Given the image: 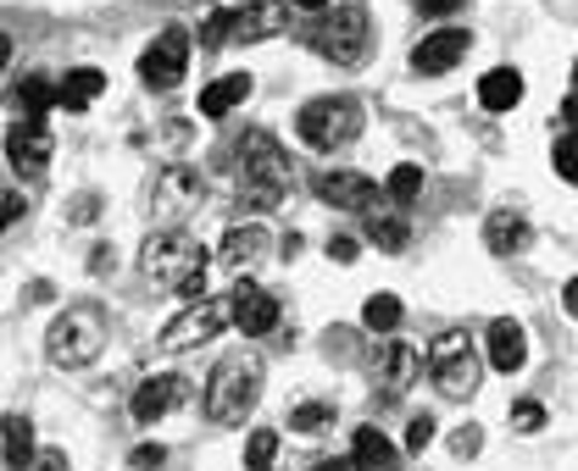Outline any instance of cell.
<instances>
[{
  "instance_id": "cell-1",
  "label": "cell",
  "mask_w": 578,
  "mask_h": 471,
  "mask_svg": "<svg viewBox=\"0 0 578 471\" xmlns=\"http://www.w3.org/2000/svg\"><path fill=\"white\" fill-rule=\"evenodd\" d=\"M257 400H262V355L257 349H228L206 377V416L217 427H234V422L251 416Z\"/></svg>"
},
{
  "instance_id": "cell-2",
  "label": "cell",
  "mask_w": 578,
  "mask_h": 471,
  "mask_svg": "<svg viewBox=\"0 0 578 471\" xmlns=\"http://www.w3.org/2000/svg\"><path fill=\"white\" fill-rule=\"evenodd\" d=\"M284 188H290V161H284L279 139L251 128L239 139V206L273 211V206H284Z\"/></svg>"
},
{
  "instance_id": "cell-3",
  "label": "cell",
  "mask_w": 578,
  "mask_h": 471,
  "mask_svg": "<svg viewBox=\"0 0 578 471\" xmlns=\"http://www.w3.org/2000/svg\"><path fill=\"white\" fill-rule=\"evenodd\" d=\"M139 266H145V277L168 283L179 295H201V283H206V250L184 228H156L139 250Z\"/></svg>"
},
{
  "instance_id": "cell-4",
  "label": "cell",
  "mask_w": 578,
  "mask_h": 471,
  "mask_svg": "<svg viewBox=\"0 0 578 471\" xmlns=\"http://www.w3.org/2000/svg\"><path fill=\"white\" fill-rule=\"evenodd\" d=\"M101 349H106V317H101V306H67V311L50 322V338H45L50 366L78 371V366L101 360Z\"/></svg>"
},
{
  "instance_id": "cell-5",
  "label": "cell",
  "mask_w": 578,
  "mask_h": 471,
  "mask_svg": "<svg viewBox=\"0 0 578 471\" xmlns=\"http://www.w3.org/2000/svg\"><path fill=\"white\" fill-rule=\"evenodd\" d=\"M295 128H301V139L311 150H340V145H351L362 134V106L351 101V94H317V101L301 106Z\"/></svg>"
},
{
  "instance_id": "cell-6",
  "label": "cell",
  "mask_w": 578,
  "mask_h": 471,
  "mask_svg": "<svg viewBox=\"0 0 578 471\" xmlns=\"http://www.w3.org/2000/svg\"><path fill=\"white\" fill-rule=\"evenodd\" d=\"M423 366H429V377L440 383L445 400H467V394L478 389V355H473L467 333H440V338L429 344Z\"/></svg>"
},
{
  "instance_id": "cell-7",
  "label": "cell",
  "mask_w": 578,
  "mask_h": 471,
  "mask_svg": "<svg viewBox=\"0 0 578 471\" xmlns=\"http://www.w3.org/2000/svg\"><path fill=\"white\" fill-rule=\"evenodd\" d=\"M311 45L335 61V67H362L367 50H373V28H367V12L362 7H340L335 18H322Z\"/></svg>"
},
{
  "instance_id": "cell-8",
  "label": "cell",
  "mask_w": 578,
  "mask_h": 471,
  "mask_svg": "<svg viewBox=\"0 0 578 471\" xmlns=\"http://www.w3.org/2000/svg\"><path fill=\"white\" fill-rule=\"evenodd\" d=\"M201 200H206V177L195 166H184V161L161 166L156 183H150V211H156L161 228H179V217L201 211Z\"/></svg>"
},
{
  "instance_id": "cell-9",
  "label": "cell",
  "mask_w": 578,
  "mask_h": 471,
  "mask_svg": "<svg viewBox=\"0 0 578 471\" xmlns=\"http://www.w3.org/2000/svg\"><path fill=\"white\" fill-rule=\"evenodd\" d=\"M223 322H234V317H228V300H195L184 317H173L168 328H161V349H168V355H184V349L217 338Z\"/></svg>"
},
{
  "instance_id": "cell-10",
  "label": "cell",
  "mask_w": 578,
  "mask_h": 471,
  "mask_svg": "<svg viewBox=\"0 0 578 471\" xmlns=\"http://www.w3.org/2000/svg\"><path fill=\"white\" fill-rule=\"evenodd\" d=\"M184 67H190V34L184 28H161L156 45L139 56V78L150 89H173L184 78Z\"/></svg>"
},
{
  "instance_id": "cell-11",
  "label": "cell",
  "mask_w": 578,
  "mask_h": 471,
  "mask_svg": "<svg viewBox=\"0 0 578 471\" xmlns=\"http://www.w3.org/2000/svg\"><path fill=\"white\" fill-rule=\"evenodd\" d=\"M184 394H190V383H184L179 371H156V377H145V383L134 389V405L128 411H134L139 427H156L173 405H184Z\"/></svg>"
},
{
  "instance_id": "cell-12",
  "label": "cell",
  "mask_w": 578,
  "mask_h": 471,
  "mask_svg": "<svg viewBox=\"0 0 578 471\" xmlns=\"http://www.w3.org/2000/svg\"><path fill=\"white\" fill-rule=\"evenodd\" d=\"M311 188H317L322 206H340V211H373L378 206V183L362 177V172H317Z\"/></svg>"
},
{
  "instance_id": "cell-13",
  "label": "cell",
  "mask_w": 578,
  "mask_h": 471,
  "mask_svg": "<svg viewBox=\"0 0 578 471\" xmlns=\"http://www.w3.org/2000/svg\"><path fill=\"white\" fill-rule=\"evenodd\" d=\"M228 317L239 322L245 338H262L279 328V300L268 289H257V283H234V295H228Z\"/></svg>"
},
{
  "instance_id": "cell-14",
  "label": "cell",
  "mask_w": 578,
  "mask_h": 471,
  "mask_svg": "<svg viewBox=\"0 0 578 471\" xmlns=\"http://www.w3.org/2000/svg\"><path fill=\"white\" fill-rule=\"evenodd\" d=\"M418 377H423V355L411 349V344L389 338V344L378 349V394H384V400H406Z\"/></svg>"
},
{
  "instance_id": "cell-15",
  "label": "cell",
  "mask_w": 578,
  "mask_h": 471,
  "mask_svg": "<svg viewBox=\"0 0 578 471\" xmlns=\"http://www.w3.org/2000/svg\"><path fill=\"white\" fill-rule=\"evenodd\" d=\"M50 128L45 123H12L7 128V161L18 166V172H29V177H39L45 172V161H50Z\"/></svg>"
},
{
  "instance_id": "cell-16",
  "label": "cell",
  "mask_w": 578,
  "mask_h": 471,
  "mask_svg": "<svg viewBox=\"0 0 578 471\" xmlns=\"http://www.w3.org/2000/svg\"><path fill=\"white\" fill-rule=\"evenodd\" d=\"M467 45H473V34L467 28H434L418 50H411V72H451L462 56H467Z\"/></svg>"
},
{
  "instance_id": "cell-17",
  "label": "cell",
  "mask_w": 578,
  "mask_h": 471,
  "mask_svg": "<svg viewBox=\"0 0 578 471\" xmlns=\"http://www.w3.org/2000/svg\"><path fill=\"white\" fill-rule=\"evenodd\" d=\"M284 28V0H251L228 12V39H273Z\"/></svg>"
},
{
  "instance_id": "cell-18",
  "label": "cell",
  "mask_w": 578,
  "mask_h": 471,
  "mask_svg": "<svg viewBox=\"0 0 578 471\" xmlns=\"http://www.w3.org/2000/svg\"><path fill=\"white\" fill-rule=\"evenodd\" d=\"M523 360H529V333H523L512 317L489 322V366L512 377V371H523Z\"/></svg>"
},
{
  "instance_id": "cell-19",
  "label": "cell",
  "mask_w": 578,
  "mask_h": 471,
  "mask_svg": "<svg viewBox=\"0 0 578 471\" xmlns=\"http://www.w3.org/2000/svg\"><path fill=\"white\" fill-rule=\"evenodd\" d=\"M484 244H489L495 255H518V250L534 244V228H529V217H518V211H489Z\"/></svg>"
},
{
  "instance_id": "cell-20",
  "label": "cell",
  "mask_w": 578,
  "mask_h": 471,
  "mask_svg": "<svg viewBox=\"0 0 578 471\" xmlns=\"http://www.w3.org/2000/svg\"><path fill=\"white\" fill-rule=\"evenodd\" d=\"M101 89H106L101 67H72V72L56 83V106H61V112H84V106L101 101Z\"/></svg>"
},
{
  "instance_id": "cell-21",
  "label": "cell",
  "mask_w": 578,
  "mask_h": 471,
  "mask_svg": "<svg viewBox=\"0 0 578 471\" xmlns=\"http://www.w3.org/2000/svg\"><path fill=\"white\" fill-rule=\"evenodd\" d=\"M50 106H56V83H50L45 72H29V78L18 83V94H12V117H18V123H45Z\"/></svg>"
},
{
  "instance_id": "cell-22",
  "label": "cell",
  "mask_w": 578,
  "mask_h": 471,
  "mask_svg": "<svg viewBox=\"0 0 578 471\" xmlns=\"http://www.w3.org/2000/svg\"><path fill=\"white\" fill-rule=\"evenodd\" d=\"M262 250H268V233H262V228H228L217 261H223L228 272H251V266L262 261Z\"/></svg>"
},
{
  "instance_id": "cell-23",
  "label": "cell",
  "mask_w": 578,
  "mask_h": 471,
  "mask_svg": "<svg viewBox=\"0 0 578 471\" xmlns=\"http://www.w3.org/2000/svg\"><path fill=\"white\" fill-rule=\"evenodd\" d=\"M245 94H251V72H228L217 83L201 89V117H228L234 106H245Z\"/></svg>"
},
{
  "instance_id": "cell-24",
  "label": "cell",
  "mask_w": 578,
  "mask_h": 471,
  "mask_svg": "<svg viewBox=\"0 0 578 471\" xmlns=\"http://www.w3.org/2000/svg\"><path fill=\"white\" fill-rule=\"evenodd\" d=\"M351 460H356V471H395L400 449H395L378 427H356V438H351Z\"/></svg>"
},
{
  "instance_id": "cell-25",
  "label": "cell",
  "mask_w": 578,
  "mask_h": 471,
  "mask_svg": "<svg viewBox=\"0 0 578 471\" xmlns=\"http://www.w3.org/2000/svg\"><path fill=\"white\" fill-rule=\"evenodd\" d=\"M478 101H484V112H512V106L523 101V78H518L512 67H495V72H484V83H478Z\"/></svg>"
},
{
  "instance_id": "cell-26",
  "label": "cell",
  "mask_w": 578,
  "mask_h": 471,
  "mask_svg": "<svg viewBox=\"0 0 578 471\" xmlns=\"http://www.w3.org/2000/svg\"><path fill=\"white\" fill-rule=\"evenodd\" d=\"M0 433H7V466L12 471H29L34 466V427L23 422V416H7V422H0Z\"/></svg>"
},
{
  "instance_id": "cell-27",
  "label": "cell",
  "mask_w": 578,
  "mask_h": 471,
  "mask_svg": "<svg viewBox=\"0 0 578 471\" xmlns=\"http://www.w3.org/2000/svg\"><path fill=\"white\" fill-rule=\"evenodd\" d=\"M362 322H367L373 333H395V328H400V300H395V295H373V300L362 306Z\"/></svg>"
},
{
  "instance_id": "cell-28",
  "label": "cell",
  "mask_w": 578,
  "mask_h": 471,
  "mask_svg": "<svg viewBox=\"0 0 578 471\" xmlns=\"http://www.w3.org/2000/svg\"><path fill=\"white\" fill-rule=\"evenodd\" d=\"M384 195H389V200H400V206H406V200H418V195H423V166H411V161H406V166H395V172H389V183H384Z\"/></svg>"
},
{
  "instance_id": "cell-29",
  "label": "cell",
  "mask_w": 578,
  "mask_h": 471,
  "mask_svg": "<svg viewBox=\"0 0 578 471\" xmlns=\"http://www.w3.org/2000/svg\"><path fill=\"white\" fill-rule=\"evenodd\" d=\"M290 427L295 433H322V427H335V405H322V400H306L290 411Z\"/></svg>"
},
{
  "instance_id": "cell-30",
  "label": "cell",
  "mask_w": 578,
  "mask_h": 471,
  "mask_svg": "<svg viewBox=\"0 0 578 471\" xmlns=\"http://www.w3.org/2000/svg\"><path fill=\"white\" fill-rule=\"evenodd\" d=\"M367 239H373L378 250H389V255H395V250H406V239H411V233H406V222H400V217H373V222H367Z\"/></svg>"
},
{
  "instance_id": "cell-31",
  "label": "cell",
  "mask_w": 578,
  "mask_h": 471,
  "mask_svg": "<svg viewBox=\"0 0 578 471\" xmlns=\"http://www.w3.org/2000/svg\"><path fill=\"white\" fill-rule=\"evenodd\" d=\"M273 455H279V433H273V427L251 433V444H245V471H268Z\"/></svg>"
},
{
  "instance_id": "cell-32",
  "label": "cell",
  "mask_w": 578,
  "mask_h": 471,
  "mask_svg": "<svg viewBox=\"0 0 578 471\" xmlns=\"http://www.w3.org/2000/svg\"><path fill=\"white\" fill-rule=\"evenodd\" d=\"M551 161H556V177H573V183H578V134H567V139H556V150H551Z\"/></svg>"
},
{
  "instance_id": "cell-33",
  "label": "cell",
  "mask_w": 578,
  "mask_h": 471,
  "mask_svg": "<svg viewBox=\"0 0 578 471\" xmlns=\"http://www.w3.org/2000/svg\"><path fill=\"white\" fill-rule=\"evenodd\" d=\"M429 444H434V416H411V422H406V449L423 455Z\"/></svg>"
},
{
  "instance_id": "cell-34",
  "label": "cell",
  "mask_w": 578,
  "mask_h": 471,
  "mask_svg": "<svg viewBox=\"0 0 578 471\" xmlns=\"http://www.w3.org/2000/svg\"><path fill=\"white\" fill-rule=\"evenodd\" d=\"M128 466H134V471H161V466H168V449H161V444H139V449L128 455Z\"/></svg>"
},
{
  "instance_id": "cell-35",
  "label": "cell",
  "mask_w": 578,
  "mask_h": 471,
  "mask_svg": "<svg viewBox=\"0 0 578 471\" xmlns=\"http://www.w3.org/2000/svg\"><path fill=\"white\" fill-rule=\"evenodd\" d=\"M223 39H228V12H212V18L201 23V45H206V50H217Z\"/></svg>"
},
{
  "instance_id": "cell-36",
  "label": "cell",
  "mask_w": 578,
  "mask_h": 471,
  "mask_svg": "<svg viewBox=\"0 0 578 471\" xmlns=\"http://www.w3.org/2000/svg\"><path fill=\"white\" fill-rule=\"evenodd\" d=\"M512 422H518V433H540V427H545V405H534V400H523V405L512 411Z\"/></svg>"
},
{
  "instance_id": "cell-37",
  "label": "cell",
  "mask_w": 578,
  "mask_h": 471,
  "mask_svg": "<svg viewBox=\"0 0 578 471\" xmlns=\"http://www.w3.org/2000/svg\"><path fill=\"white\" fill-rule=\"evenodd\" d=\"M478 444H484V433H478V427H473V422H467V427H456V433H451V449H456V455H478Z\"/></svg>"
},
{
  "instance_id": "cell-38",
  "label": "cell",
  "mask_w": 578,
  "mask_h": 471,
  "mask_svg": "<svg viewBox=\"0 0 578 471\" xmlns=\"http://www.w3.org/2000/svg\"><path fill=\"white\" fill-rule=\"evenodd\" d=\"M23 217V195H12V188H0V228H12Z\"/></svg>"
},
{
  "instance_id": "cell-39",
  "label": "cell",
  "mask_w": 578,
  "mask_h": 471,
  "mask_svg": "<svg viewBox=\"0 0 578 471\" xmlns=\"http://www.w3.org/2000/svg\"><path fill=\"white\" fill-rule=\"evenodd\" d=\"M29 471H67V455H61V449H39Z\"/></svg>"
},
{
  "instance_id": "cell-40",
  "label": "cell",
  "mask_w": 578,
  "mask_h": 471,
  "mask_svg": "<svg viewBox=\"0 0 578 471\" xmlns=\"http://www.w3.org/2000/svg\"><path fill=\"white\" fill-rule=\"evenodd\" d=\"M328 255H335L340 266H351V261H356L362 250H356V239H328Z\"/></svg>"
},
{
  "instance_id": "cell-41",
  "label": "cell",
  "mask_w": 578,
  "mask_h": 471,
  "mask_svg": "<svg viewBox=\"0 0 578 471\" xmlns=\"http://www.w3.org/2000/svg\"><path fill=\"white\" fill-rule=\"evenodd\" d=\"M418 12H429V18H451V12H462V0H418Z\"/></svg>"
},
{
  "instance_id": "cell-42",
  "label": "cell",
  "mask_w": 578,
  "mask_h": 471,
  "mask_svg": "<svg viewBox=\"0 0 578 471\" xmlns=\"http://www.w3.org/2000/svg\"><path fill=\"white\" fill-rule=\"evenodd\" d=\"M311 471H356V460L351 455H335V460H317Z\"/></svg>"
},
{
  "instance_id": "cell-43",
  "label": "cell",
  "mask_w": 578,
  "mask_h": 471,
  "mask_svg": "<svg viewBox=\"0 0 578 471\" xmlns=\"http://www.w3.org/2000/svg\"><path fill=\"white\" fill-rule=\"evenodd\" d=\"M562 306H567V317H578V277L567 283V289H562Z\"/></svg>"
},
{
  "instance_id": "cell-44",
  "label": "cell",
  "mask_w": 578,
  "mask_h": 471,
  "mask_svg": "<svg viewBox=\"0 0 578 471\" xmlns=\"http://www.w3.org/2000/svg\"><path fill=\"white\" fill-rule=\"evenodd\" d=\"M562 123H567V128H578V94H573V101L562 106Z\"/></svg>"
},
{
  "instance_id": "cell-45",
  "label": "cell",
  "mask_w": 578,
  "mask_h": 471,
  "mask_svg": "<svg viewBox=\"0 0 578 471\" xmlns=\"http://www.w3.org/2000/svg\"><path fill=\"white\" fill-rule=\"evenodd\" d=\"M7 61H12V39L0 34V72H7Z\"/></svg>"
},
{
  "instance_id": "cell-46",
  "label": "cell",
  "mask_w": 578,
  "mask_h": 471,
  "mask_svg": "<svg viewBox=\"0 0 578 471\" xmlns=\"http://www.w3.org/2000/svg\"><path fill=\"white\" fill-rule=\"evenodd\" d=\"M295 7H301V12H322V7H328V0H295Z\"/></svg>"
},
{
  "instance_id": "cell-47",
  "label": "cell",
  "mask_w": 578,
  "mask_h": 471,
  "mask_svg": "<svg viewBox=\"0 0 578 471\" xmlns=\"http://www.w3.org/2000/svg\"><path fill=\"white\" fill-rule=\"evenodd\" d=\"M573 83H578V67H573Z\"/></svg>"
}]
</instances>
